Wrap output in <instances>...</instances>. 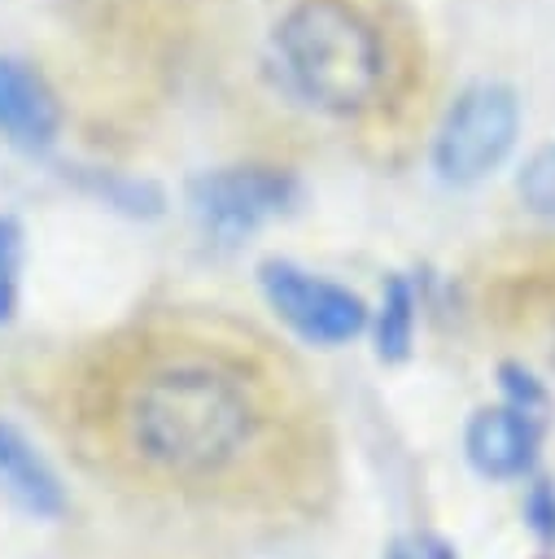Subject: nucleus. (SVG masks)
Here are the masks:
<instances>
[{
	"mask_svg": "<svg viewBox=\"0 0 555 559\" xmlns=\"http://www.w3.org/2000/svg\"><path fill=\"white\" fill-rule=\"evenodd\" d=\"M17 275H22V227L13 214H0V323L17 310Z\"/></svg>",
	"mask_w": 555,
	"mask_h": 559,
	"instance_id": "obj_11",
	"label": "nucleus"
},
{
	"mask_svg": "<svg viewBox=\"0 0 555 559\" xmlns=\"http://www.w3.org/2000/svg\"><path fill=\"white\" fill-rule=\"evenodd\" d=\"M542 424L546 415H533L524 406L498 402V406H481L468 419L463 445H468V463L489 476V480H516L533 467L538 445H542Z\"/></svg>",
	"mask_w": 555,
	"mask_h": 559,
	"instance_id": "obj_6",
	"label": "nucleus"
},
{
	"mask_svg": "<svg viewBox=\"0 0 555 559\" xmlns=\"http://www.w3.org/2000/svg\"><path fill=\"white\" fill-rule=\"evenodd\" d=\"M122 441L157 476L210 480L245 459L262 432L249 371L223 354L179 349L149 362L122 393Z\"/></svg>",
	"mask_w": 555,
	"mask_h": 559,
	"instance_id": "obj_1",
	"label": "nucleus"
},
{
	"mask_svg": "<svg viewBox=\"0 0 555 559\" xmlns=\"http://www.w3.org/2000/svg\"><path fill=\"white\" fill-rule=\"evenodd\" d=\"M524 515L533 520V528L551 542L555 537V489L546 485V480H533V489H529V498H524Z\"/></svg>",
	"mask_w": 555,
	"mask_h": 559,
	"instance_id": "obj_12",
	"label": "nucleus"
},
{
	"mask_svg": "<svg viewBox=\"0 0 555 559\" xmlns=\"http://www.w3.org/2000/svg\"><path fill=\"white\" fill-rule=\"evenodd\" d=\"M275 57L288 87L323 114H358L385 79L376 26L345 0H297L275 26Z\"/></svg>",
	"mask_w": 555,
	"mask_h": 559,
	"instance_id": "obj_2",
	"label": "nucleus"
},
{
	"mask_svg": "<svg viewBox=\"0 0 555 559\" xmlns=\"http://www.w3.org/2000/svg\"><path fill=\"white\" fill-rule=\"evenodd\" d=\"M61 131V105L48 79L22 61L0 52V140L17 153H44L52 148Z\"/></svg>",
	"mask_w": 555,
	"mask_h": 559,
	"instance_id": "obj_7",
	"label": "nucleus"
},
{
	"mask_svg": "<svg viewBox=\"0 0 555 559\" xmlns=\"http://www.w3.org/2000/svg\"><path fill=\"white\" fill-rule=\"evenodd\" d=\"M297 197V179L280 166H219L188 183V210L205 236L240 240L280 218Z\"/></svg>",
	"mask_w": 555,
	"mask_h": 559,
	"instance_id": "obj_4",
	"label": "nucleus"
},
{
	"mask_svg": "<svg viewBox=\"0 0 555 559\" xmlns=\"http://www.w3.org/2000/svg\"><path fill=\"white\" fill-rule=\"evenodd\" d=\"M520 131V100L507 83H472L454 96L446 109L437 140H433V166L446 183H476L489 170L503 166Z\"/></svg>",
	"mask_w": 555,
	"mask_h": 559,
	"instance_id": "obj_3",
	"label": "nucleus"
},
{
	"mask_svg": "<svg viewBox=\"0 0 555 559\" xmlns=\"http://www.w3.org/2000/svg\"><path fill=\"white\" fill-rule=\"evenodd\" d=\"M258 280L271 310L310 345H341L367 328V306L358 293L315 271H302L297 262L271 258L258 266Z\"/></svg>",
	"mask_w": 555,
	"mask_h": 559,
	"instance_id": "obj_5",
	"label": "nucleus"
},
{
	"mask_svg": "<svg viewBox=\"0 0 555 559\" xmlns=\"http://www.w3.org/2000/svg\"><path fill=\"white\" fill-rule=\"evenodd\" d=\"M0 493L35 520H57L66 511L61 476L39 454V445L9 419H0Z\"/></svg>",
	"mask_w": 555,
	"mask_h": 559,
	"instance_id": "obj_8",
	"label": "nucleus"
},
{
	"mask_svg": "<svg viewBox=\"0 0 555 559\" xmlns=\"http://www.w3.org/2000/svg\"><path fill=\"white\" fill-rule=\"evenodd\" d=\"M516 192L520 201L538 214V218H551L555 223V140L542 144L516 175Z\"/></svg>",
	"mask_w": 555,
	"mask_h": 559,
	"instance_id": "obj_10",
	"label": "nucleus"
},
{
	"mask_svg": "<svg viewBox=\"0 0 555 559\" xmlns=\"http://www.w3.org/2000/svg\"><path fill=\"white\" fill-rule=\"evenodd\" d=\"M385 559H454V555L437 537H415V542H393Z\"/></svg>",
	"mask_w": 555,
	"mask_h": 559,
	"instance_id": "obj_13",
	"label": "nucleus"
},
{
	"mask_svg": "<svg viewBox=\"0 0 555 559\" xmlns=\"http://www.w3.org/2000/svg\"><path fill=\"white\" fill-rule=\"evenodd\" d=\"M551 362H555V328H551Z\"/></svg>",
	"mask_w": 555,
	"mask_h": 559,
	"instance_id": "obj_14",
	"label": "nucleus"
},
{
	"mask_svg": "<svg viewBox=\"0 0 555 559\" xmlns=\"http://www.w3.org/2000/svg\"><path fill=\"white\" fill-rule=\"evenodd\" d=\"M411 328H415V297H411V284L393 275L380 301V319H376L380 358H402L411 349Z\"/></svg>",
	"mask_w": 555,
	"mask_h": 559,
	"instance_id": "obj_9",
	"label": "nucleus"
}]
</instances>
